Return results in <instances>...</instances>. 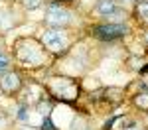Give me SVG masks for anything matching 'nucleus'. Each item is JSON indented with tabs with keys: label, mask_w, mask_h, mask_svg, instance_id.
Masks as SVG:
<instances>
[{
	"label": "nucleus",
	"mask_w": 148,
	"mask_h": 130,
	"mask_svg": "<svg viewBox=\"0 0 148 130\" xmlns=\"http://www.w3.org/2000/svg\"><path fill=\"white\" fill-rule=\"evenodd\" d=\"M42 2H44V0H24V4H26L28 8H38Z\"/></svg>",
	"instance_id": "0eeeda50"
},
{
	"label": "nucleus",
	"mask_w": 148,
	"mask_h": 130,
	"mask_svg": "<svg viewBox=\"0 0 148 130\" xmlns=\"http://www.w3.org/2000/svg\"><path fill=\"white\" fill-rule=\"evenodd\" d=\"M46 20L53 26H63V24L71 22V14L67 10H63L61 6H49L46 14Z\"/></svg>",
	"instance_id": "f03ea898"
},
{
	"label": "nucleus",
	"mask_w": 148,
	"mask_h": 130,
	"mask_svg": "<svg viewBox=\"0 0 148 130\" xmlns=\"http://www.w3.org/2000/svg\"><path fill=\"white\" fill-rule=\"evenodd\" d=\"M130 130H132V128H130Z\"/></svg>",
	"instance_id": "f8f14e48"
},
{
	"label": "nucleus",
	"mask_w": 148,
	"mask_h": 130,
	"mask_svg": "<svg viewBox=\"0 0 148 130\" xmlns=\"http://www.w3.org/2000/svg\"><path fill=\"white\" fill-rule=\"evenodd\" d=\"M97 14H101V16H111L113 12H116V6H114V2L111 0H99V4H97Z\"/></svg>",
	"instance_id": "39448f33"
},
{
	"label": "nucleus",
	"mask_w": 148,
	"mask_h": 130,
	"mask_svg": "<svg viewBox=\"0 0 148 130\" xmlns=\"http://www.w3.org/2000/svg\"><path fill=\"white\" fill-rule=\"evenodd\" d=\"M42 128H44V130H56V126L51 124V120L44 118V122H42Z\"/></svg>",
	"instance_id": "1a4fd4ad"
},
{
	"label": "nucleus",
	"mask_w": 148,
	"mask_h": 130,
	"mask_svg": "<svg viewBox=\"0 0 148 130\" xmlns=\"http://www.w3.org/2000/svg\"><path fill=\"white\" fill-rule=\"evenodd\" d=\"M126 2H132V0H126Z\"/></svg>",
	"instance_id": "9b49d317"
},
{
	"label": "nucleus",
	"mask_w": 148,
	"mask_h": 130,
	"mask_svg": "<svg viewBox=\"0 0 148 130\" xmlns=\"http://www.w3.org/2000/svg\"><path fill=\"white\" fill-rule=\"evenodd\" d=\"M126 32H128V28L125 24H103L93 30V34L101 39H116V37H123Z\"/></svg>",
	"instance_id": "f257e3e1"
},
{
	"label": "nucleus",
	"mask_w": 148,
	"mask_h": 130,
	"mask_svg": "<svg viewBox=\"0 0 148 130\" xmlns=\"http://www.w3.org/2000/svg\"><path fill=\"white\" fill-rule=\"evenodd\" d=\"M6 67H8V57L4 53H0V71H4Z\"/></svg>",
	"instance_id": "6e6552de"
},
{
	"label": "nucleus",
	"mask_w": 148,
	"mask_h": 130,
	"mask_svg": "<svg viewBox=\"0 0 148 130\" xmlns=\"http://www.w3.org/2000/svg\"><path fill=\"white\" fill-rule=\"evenodd\" d=\"M2 89L4 91H16L18 87H20V79H18V75L16 73H8L4 79H2Z\"/></svg>",
	"instance_id": "20e7f679"
},
{
	"label": "nucleus",
	"mask_w": 148,
	"mask_h": 130,
	"mask_svg": "<svg viewBox=\"0 0 148 130\" xmlns=\"http://www.w3.org/2000/svg\"><path fill=\"white\" fill-rule=\"evenodd\" d=\"M142 97H144V99H138V105H144V106H146L148 105V95H142Z\"/></svg>",
	"instance_id": "9d476101"
},
{
	"label": "nucleus",
	"mask_w": 148,
	"mask_h": 130,
	"mask_svg": "<svg viewBox=\"0 0 148 130\" xmlns=\"http://www.w3.org/2000/svg\"><path fill=\"white\" fill-rule=\"evenodd\" d=\"M44 42H46V46L49 47V49L59 51V49H63L67 37H65V34H63L61 30H47L46 34H44Z\"/></svg>",
	"instance_id": "7ed1b4c3"
},
{
	"label": "nucleus",
	"mask_w": 148,
	"mask_h": 130,
	"mask_svg": "<svg viewBox=\"0 0 148 130\" xmlns=\"http://www.w3.org/2000/svg\"><path fill=\"white\" fill-rule=\"evenodd\" d=\"M138 16L144 18V20H148V2H142V4L138 6Z\"/></svg>",
	"instance_id": "423d86ee"
}]
</instances>
